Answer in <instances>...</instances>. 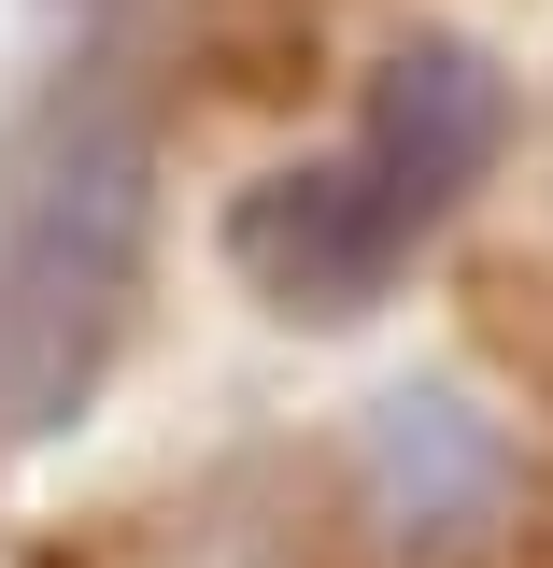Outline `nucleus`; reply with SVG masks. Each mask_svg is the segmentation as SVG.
Returning a JSON list of instances; mask_svg holds the SVG:
<instances>
[{"mask_svg": "<svg viewBox=\"0 0 553 568\" xmlns=\"http://www.w3.org/2000/svg\"><path fill=\"white\" fill-rule=\"evenodd\" d=\"M341 142H355V171L398 200V227L440 242L454 213L483 200V171L511 156V71H496V43H469V29L383 43L369 85H355V129Z\"/></svg>", "mask_w": 553, "mask_h": 568, "instance_id": "nucleus-4", "label": "nucleus"}, {"mask_svg": "<svg viewBox=\"0 0 553 568\" xmlns=\"http://www.w3.org/2000/svg\"><path fill=\"white\" fill-rule=\"evenodd\" d=\"M142 242H156V114L114 71H71L0 142V455L85 426L142 298Z\"/></svg>", "mask_w": 553, "mask_h": 568, "instance_id": "nucleus-1", "label": "nucleus"}, {"mask_svg": "<svg viewBox=\"0 0 553 568\" xmlns=\"http://www.w3.org/2000/svg\"><path fill=\"white\" fill-rule=\"evenodd\" d=\"M341 511L383 568H483L525 526V440L469 369L383 384L341 440Z\"/></svg>", "mask_w": 553, "mask_h": 568, "instance_id": "nucleus-2", "label": "nucleus"}, {"mask_svg": "<svg viewBox=\"0 0 553 568\" xmlns=\"http://www.w3.org/2000/svg\"><path fill=\"white\" fill-rule=\"evenodd\" d=\"M213 242H227V271L256 284L284 327H355V313H383V284L426 256L412 227H398V200L355 171V142L256 171V185L227 200V227H213Z\"/></svg>", "mask_w": 553, "mask_h": 568, "instance_id": "nucleus-3", "label": "nucleus"}]
</instances>
